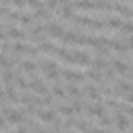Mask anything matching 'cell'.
<instances>
[{
	"mask_svg": "<svg viewBox=\"0 0 133 133\" xmlns=\"http://www.w3.org/2000/svg\"><path fill=\"white\" fill-rule=\"evenodd\" d=\"M39 66H42V71H44V75L48 77V79H58V69H56V62L54 60H50V58H44V60H39Z\"/></svg>",
	"mask_w": 133,
	"mask_h": 133,
	"instance_id": "6da1fadb",
	"label": "cell"
},
{
	"mask_svg": "<svg viewBox=\"0 0 133 133\" xmlns=\"http://www.w3.org/2000/svg\"><path fill=\"white\" fill-rule=\"evenodd\" d=\"M6 33H8V37H10V39H19V42H21V39H25V31H23L21 27L8 25V27H6Z\"/></svg>",
	"mask_w": 133,
	"mask_h": 133,
	"instance_id": "52a82bcc",
	"label": "cell"
},
{
	"mask_svg": "<svg viewBox=\"0 0 133 133\" xmlns=\"http://www.w3.org/2000/svg\"><path fill=\"white\" fill-rule=\"evenodd\" d=\"M15 83H17L21 89H29V83L25 81V77H23V75H15Z\"/></svg>",
	"mask_w": 133,
	"mask_h": 133,
	"instance_id": "ac0fdd59",
	"label": "cell"
},
{
	"mask_svg": "<svg viewBox=\"0 0 133 133\" xmlns=\"http://www.w3.org/2000/svg\"><path fill=\"white\" fill-rule=\"evenodd\" d=\"M44 33H50L52 37H58V39H60V35L64 33V27H62L58 21H48V23L44 25Z\"/></svg>",
	"mask_w": 133,
	"mask_h": 133,
	"instance_id": "3957f363",
	"label": "cell"
},
{
	"mask_svg": "<svg viewBox=\"0 0 133 133\" xmlns=\"http://www.w3.org/2000/svg\"><path fill=\"white\" fill-rule=\"evenodd\" d=\"M6 114H8V123H10V125H21V123L25 121V112H23V110H12V108H10Z\"/></svg>",
	"mask_w": 133,
	"mask_h": 133,
	"instance_id": "5b68a950",
	"label": "cell"
},
{
	"mask_svg": "<svg viewBox=\"0 0 133 133\" xmlns=\"http://www.w3.org/2000/svg\"><path fill=\"white\" fill-rule=\"evenodd\" d=\"M19 21L23 23V25H33V15L31 12H19Z\"/></svg>",
	"mask_w": 133,
	"mask_h": 133,
	"instance_id": "9a60e30c",
	"label": "cell"
},
{
	"mask_svg": "<svg viewBox=\"0 0 133 133\" xmlns=\"http://www.w3.org/2000/svg\"><path fill=\"white\" fill-rule=\"evenodd\" d=\"M25 6H27V8H31V10H35V12H37L39 8H44V4H42V2H37V0H33V2H27Z\"/></svg>",
	"mask_w": 133,
	"mask_h": 133,
	"instance_id": "7402d4cb",
	"label": "cell"
},
{
	"mask_svg": "<svg viewBox=\"0 0 133 133\" xmlns=\"http://www.w3.org/2000/svg\"><path fill=\"white\" fill-rule=\"evenodd\" d=\"M17 133H29V131H27V127H19V129H17Z\"/></svg>",
	"mask_w": 133,
	"mask_h": 133,
	"instance_id": "cb8c5ba5",
	"label": "cell"
},
{
	"mask_svg": "<svg viewBox=\"0 0 133 133\" xmlns=\"http://www.w3.org/2000/svg\"><path fill=\"white\" fill-rule=\"evenodd\" d=\"M58 112L64 114V116H73V114H75V112L71 110V106H66V104H60V106H58Z\"/></svg>",
	"mask_w": 133,
	"mask_h": 133,
	"instance_id": "d6986e66",
	"label": "cell"
},
{
	"mask_svg": "<svg viewBox=\"0 0 133 133\" xmlns=\"http://www.w3.org/2000/svg\"><path fill=\"white\" fill-rule=\"evenodd\" d=\"M2 81H4L6 85H12V81H15V73H12L10 69H6V71L2 73Z\"/></svg>",
	"mask_w": 133,
	"mask_h": 133,
	"instance_id": "2e32d148",
	"label": "cell"
},
{
	"mask_svg": "<svg viewBox=\"0 0 133 133\" xmlns=\"http://www.w3.org/2000/svg\"><path fill=\"white\" fill-rule=\"evenodd\" d=\"M85 110H87V114H91V116H104L106 114V110H104V106L102 104H89V106H83Z\"/></svg>",
	"mask_w": 133,
	"mask_h": 133,
	"instance_id": "ba28073f",
	"label": "cell"
},
{
	"mask_svg": "<svg viewBox=\"0 0 133 133\" xmlns=\"http://www.w3.org/2000/svg\"><path fill=\"white\" fill-rule=\"evenodd\" d=\"M91 66H94V71L100 73L102 69H108V60L106 58H100V56L98 58H91Z\"/></svg>",
	"mask_w": 133,
	"mask_h": 133,
	"instance_id": "7c38bea8",
	"label": "cell"
},
{
	"mask_svg": "<svg viewBox=\"0 0 133 133\" xmlns=\"http://www.w3.org/2000/svg\"><path fill=\"white\" fill-rule=\"evenodd\" d=\"M2 100H4V91L0 89V102H2Z\"/></svg>",
	"mask_w": 133,
	"mask_h": 133,
	"instance_id": "484cf974",
	"label": "cell"
},
{
	"mask_svg": "<svg viewBox=\"0 0 133 133\" xmlns=\"http://www.w3.org/2000/svg\"><path fill=\"white\" fill-rule=\"evenodd\" d=\"M21 69H23V73H35L37 71V64L27 58V60H21Z\"/></svg>",
	"mask_w": 133,
	"mask_h": 133,
	"instance_id": "4fadbf2b",
	"label": "cell"
},
{
	"mask_svg": "<svg viewBox=\"0 0 133 133\" xmlns=\"http://www.w3.org/2000/svg\"><path fill=\"white\" fill-rule=\"evenodd\" d=\"M50 133H58V131H50Z\"/></svg>",
	"mask_w": 133,
	"mask_h": 133,
	"instance_id": "83f0119b",
	"label": "cell"
},
{
	"mask_svg": "<svg viewBox=\"0 0 133 133\" xmlns=\"http://www.w3.org/2000/svg\"><path fill=\"white\" fill-rule=\"evenodd\" d=\"M83 94H87V96H89V98H91L96 104H100V100H102V96H100V89H96L94 85H87V87L83 89Z\"/></svg>",
	"mask_w": 133,
	"mask_h": 133,
	"instance_id": "8fae6325",
	"label": "cell"
},
{
	"mask_svg": "<svg viewBox=\"0 0 133 133\" xmlns=\"http://www.w3.org/2000/svg\"><path fill=\"white\" fill-rule=\"evenodd\" d=\"M29 89H33V91L39 94V96H46V94H48V87L44 85L42 79H31V81H29Z\"/></svg>",
	"mask_w": 133,
	"mask_h": 133,
	"instance_id": "8992f818",
	"label": "cell"
},
{
	"mask_svg": "<svg viewBox=\"0 0 133 133\" xmlns=\"http://www.w3.org/2000/svg\"><path fill=\"white\" fill-rule=\"evenodd\" d=\"M54 50H56L54 42H42V44H37V52H46V54H50V52H54Z\"/></svg>",
	"mask_w": 133,
	"mask_h": 133,
	"instance_id": "5bb4252c",
	"label": "cell"
},
{
	"mask_svg": "<svg viewBox=\"0 0 133 133\" xmlns=\"http://www.w3.org/2000/svg\"><path fill=\"white\" fill-rule=\"evenodd\" d=\"M69 52H71V60H73V64H91V56H89L87 52L77 50V48H73V50H69Z\"/></svg>",
	"mask_w": 133,
	"mask_h": 133,
	"instance_id": "7a4b0ae2",
	"label": "cell"
},
{
	"mask_svg": "<svg viewBox=\"0 0 133 133\" xmlns=\"http://www.w3.org/2000/svg\"><path fill=\"white\" fill-rule=\"evenodd\" d=\"M0 129H2V131H6V123H4L2 118H0Z\"/></svg>",
	"mask_w": 133,
	"mask_h": 133,
	"instance_id": "d4e9b609",
	"label": "cell"
},
{
	"mask_svg": "<svg viewBox=\"0 0 133 133\" xmlns=\"http://www.w3.org/2000/svg\"><path fill=\"white\" fill-rule=\"evenodd\" d=\"M62 77L66 79V81H71V85L73 83H77V81H83V73H77V71H71V69H62Z\"/></svg>",
	"mask_w": 133,
	"mask_h": 133,
	"instance_id": "277c9868",
	"label": "cell"
},
{
	"mask_svg": "<svg viewBox=\"0 0 133 133\" xmlns=\"http://www.w3.org/2000/svg\"><path fill=\"white\" fill-rule=\"evenodd\" d=\"M71 110H73V112H83V102H81V100H75L73 106H71Z\"/></svg>",
	"mask_w": 133,
	"mask_h": 133,
	"instance_id": "603a6c76",
	"label": "cell"
},
{
	"mask_svg": "<svg viewBox=\"0 0 133 133\" xmlns=\"http://www.w3.org/2000/svg\"><path fill=\"white\" fill-rule=\"evenodd\" d=\"M100 125L102 127H110V125H114V118L108 116V114H104V116H100Z\"/></svg>",
	"mask_w": 133,
	"mask_h": 133,
	"instance_id": "ffe728a7",
	"label": "cell"
},
{
	"mask_svg": "<svg viewBox=\"0 0 133 133\" xmlns=\"http://www.w3.org/2000/svg\"><path fill=\"white\" fill-rule=\"evenodd\" d=\"M114 123H116V129H121V133H127V129H129V114H116Z\"/></svg>",
	"mask_w": 133,
	"mask_h": 133,
	"instance_id": "30bf717a",
	"label": "cell"
},
{
	"mask_svg": "<svg viewBox=\"0 0 133 133\" xmlns=\"http://www.w3.org/2000/svg\"><path fill=\"white\" fill-rule=\"evenodd\" d=\"M37 116H39L42 123H54V121H56V110H52V108L48 110V108H46V110H39Z\"/></svg>",
	"mask_w": 133,
	"mask_h": 133,
	"instance_id": "9c48e42d",
	"label": "cell"
},
{
	"mask_svg": "<svg viewBox=\"0 0 133 133\" xmlns=\"http://www.w3.org/2000/svg\"><path fill=\"white\" fill-rule=\"evenodd\" d=\"M52 94H54V96H58V98H62V96H64L62 85H60V83H54V85H52Z\"/></svg>",
	"mask_w": 133,
	"mask_h": 133,
	"instance_id": "44dd1931",
	"label": "cell"
},
{
	"mask_svg": "<svg viewBox=\"0 0 133 133\" xmlns=\"http://www.w3.org/2000/svg\"><path fill=\"white\" fill-rule=\"evenodd\" d=\"M2 37H4V33H2V25H0V39H2Z\"/></svg>",
	"mask_w": 133,
	"mask_h": 133,
	"instance_id": "4316f807",
	"label": "cell"
},
{
	"mask_svg": "<svg viewBox=\"0 0 133 133\" xmlns=\"http://www.w3.org/2000/svg\"><path fill=\"white\" fill-rule=\"evenodd\" d=\"M66 94L73 96V98H81V96H83V91H81L77 85H69V87H66Z\"/></svg>",
	"mask_w": 133,
	"mask_h": 133,
	"instance_id": "e0dca14e",
	"label": "cell"
}]
</instances>
